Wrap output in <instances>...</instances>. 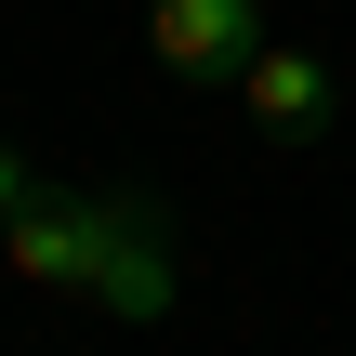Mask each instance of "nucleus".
Masks as SVG:
<instances>
[{
    "instance_id": "f257e3e1",
    "label": "nucleus",
    "mask_w": 356,
    "mask_h": 356,
    "mask_svg": "<svg viewBox=\"0 0 356 356\" xmlns=\"http://www.w3.org/2000/svg\"><path fill=\"white\" fill-rule=\"evenodd\" d=\"M145 211H159V198H26V211L0 225V264H13L26 291L92 304V291L119 277V251L145 238Z\"/></svg>"
},
{
    "instance_id": "f03ea898",
    "label": "nucleus",
    "mask_w": 356,
    "mask_h": 356,
    "mask_svg": "<svg viewBox=\"0 0 356 356\" xmlns=\"http://www.w3.org/2000/svg\"><path fill=\"white\" fill-rule=\"evenodd\" d=\"M145 40H159L172 79H238V66L264 53V0H159Z\"/></svg>"
},
{
    "instance_id": "7ed1b4c3",
    "label": "nucleus",
    "mask_w": 356,
    "mask_h": 356,
    "mask_svg": "<svg viewBox=\"0 0 356 356\" xmlns=\"http://www.w3.org/2000/svg\"><path fill=\"white\" fill-rule=\"evenodd\" d=\"M238 92H251V119H264L277 145H317V132H330V66H317V53H251Z\"/></svg>"
},
{
    "instance_id": "20e7f679",
    "label": "nucleus",
    "mask_w": 356,
    "mask_h": 356,
    "mask_svg": "<svg viewBox=\"0 0 356 356\" xmlns=\"http://www.w3.org/2000/svg\"><path fill=\"white\" fill-rule=\"evenodd\" d=\"M92 317H172V211H145V238L119 251V277L92 291Z\"/></svg>"
},
{
    "instance_id": "39448f33",
    "label": "nucleus",
    "mask_w": 356,
    "mask_h": 356,
    "mask_svg": "<svg viewBox=\"0 0 356 356\" xmlns=\"http://www.w3.org/2000/svg\"><path fill=\"white\" fill-rule=\"evenodd\" d=\"M26 198H40V185H26V159H13V145H0V225H13V211H26Z\"/></svg>"
}]
</instances>
